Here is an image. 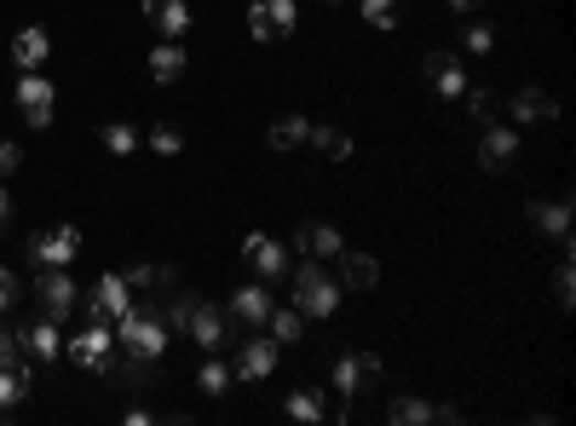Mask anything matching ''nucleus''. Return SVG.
I'll return each mask as SVG.
<instances>
[{
    "label": "nucleus",
    "mask_w": 576,
    "mask_h": 426,
    "mask_svg": "<svg viewBox=\"0 0 576 426\" xmlns=\"http://www.w3.org/2000/svg\"><path fill=\"white\" fill-rule=\"evenodd\" d=\"M283 409H289V420H312V426H317V420H329V404H323V392H317V386L289 392V404H283Z\"/></svg>",
    "instance_id": "nucleus-28"
},
{
    "label": "nucleus",
    "mask_w": 576,
    "mask_h": 426,
    "mask_svg": "<svg viewBox=\"0 0 576 426\" xmlns=\"http://www.w3.org/2000/svg\"><path fill=\"white\" fill-rule=\"evenodd\" d=\"M242 260L260 271L265 283H283L289 277V248L283 242H271L265 231H254V237H242Z\"/></svg>",
    "instance_id": "nucleus-11"
},
{
    "label": "nucleus",
    "mask_w": 576,
    "mask_h": 426,
    "mask_svg": "<svg viewBox=\"0 0 576 426\" xmlns=\"http://www.w3.org/2000/svg\"><path fill=\"white\" fill-rule=\"evenodd\" d=\"M0 363H7V369H12V363H30V358H23V346H18V335L7 329V323H0Z\"/></svg>",
    "instance_id": "nucleus-39"
},
{
    "label": "nucleus",
    "mask_w": 576,
    "mask_h": 426,
    "mask_svg": "<svg viewBox=\"0 0 576 426\" xmlns=\"http://www.w3.org/2000/svg\"><path fill=\"white\" fill-rule=\"evenodd\" d=\"M392 426H433V420H456V404H427V397H392V409H387Z\"/></svg>",
    "instance_id": "nucleus-15"
},
{
    "label": "nucleus",
    "mask_w": 576,
    "mask_h": 426,
    "mask_svg": "<svg viewBox=\"0 0 576 426\" xmlns=\"http://www.w3.org/2000/svg\"><path fill=\"white\" fill-rule=\"evenodd\" d=\"M271 306H278V299H271V283H248V288H237V294H231V317H237V323H248V329H265Z\"/></svg>",
    "instance_id": "nucleus-16"
},
{
    "label": "nucleus",
    "mask_w": 576,
    "mask_h": 426,
    "mask_svg": "<svg viewBox=\"0 0 576 426\" xmlns=\"http://www.w3.org/2000/svg\"><path fill=\"white\" fill-rule=\"evenodd\" d=\"M513 156H519V133L513 128H485V139H479V167L485 173H502V167H513Z\"/></svg>",
    "instance_id": "nucleus-18"
},
{
    "label": "nucleus",
    "mask_w": 576,
    "mask_h": 426,
    "mask_svg": "<svg viewBox=\"0 0 576 426\" xmlns=\"http://www.w3.org/2000/svg\"><path fill=\"white\" fill-rule=\"evenodd\" d=\"M128 288H133V294H144V288L173 294V288H180V271H173V265H133V271H128Z\"/></svg>",
    "instance_id": "nucleus-26"
},
{
    "label": "nucleus",
    "mask_w": 576,
    "mask_h": 426,
    "mask_svg": "<svg viewBox=\"0 0 576 426\" xmlns=\"http://www.w3.org/2000/svg\"><path fill=\"white\" fill-rule=\"evenodd\" d=\"M53 105H58L53 81H46L41 69H23L18 75V110H23V121H30V128H53Z\"/></svg>",
    "instance_id": "nucleus-5"
},
{
    "label": "nucleus",
    "mask_w": 576,
    "mask_h": 426,
    "mask_svg": "<svg viewBox=\"0 0 576 426\" xmlns=\"http://www.w3.org/2000/svg\"><path fill=\"white\" fill-rule=\"evenodd\" d=\"M144 18L162 30V41H180L191 30V7H185V0H144Z\"/></svg>",
    "instance_id": "nucleus-22"
},
{
    "label": "nucleus",
    "mask_w": 576,
    "mask_h": 426,
    "mask_svg": "<svg viewBox=\"0 0 576 426\" xmlns=\"http://www.w3.org/2000/svg\"><path fill=\"white\" fill-rule=\"evenodd\" d=\"M340 288H352V294H369L374 283H381V265H374L369 254H358V248H340Z\"/></svg>",
    "instance_id": "nucleus-20"
},
{
    "label": "nucleus",
    "mask_w": 576,
    "mask_h": 426,
    "mask_svg": "<svg viewBox=\"0 0 576 426\" xmlns=\"http://www.w3.org/2000/svg\"><path fill=\"white\" fill-rule=\"evenodd\" d=\"M46 53H53V35H46L41 23H30V30L12 35V64H18V69H41Z\"/></svg>",
    "instance_id": "nucleus-23"
},
{
    "label": "nucleus",
    "mask_w": 576,
    "mask_h": 426,
    "mask_svg": "<svg viewBox=\"0 0 576 426\" xmlns=\"http://www.w3.org/2000/svg\"><path fill=\"white\" fill-rule=\"evenodd\" d=\"M7 225H12V196L0 190V231H7Z\"/></svg>",
    "instance_id": "nucleus-42"
},
{
    "label": "nucleus",
    "mask_w": 576,
    "mask_h": 426,
    "mask_svg": "<svg viewBox=\"0 0 576 426\" xmlns=\"http://www.w3.org/2000/svg\"><path fill=\"white\" fill-rule=\"evenodd\" d=\"M98 139H105V150H110V156H133V150H139V133L128 128V121H110V128L98 133Z\"/></svg>",
    "instance_id": "nucleus-33"
},
{
    "label": "nucleus",
    "mask_w": 576,
    "mask_h": 426,
    "mask_svg": "<svg viewBox=\"0 0 576 426\" xmlns=\"http://www.w3.org/2000/svg\"><path fill=\"white\" fill-rule=\"evenodd\" d=\"M508 116L531 128V121H554V116H559V105H554V92H542V87H519V92L508 98Z\"/></svg>",
    "instance_id": "nucleus-19"
},
{
    "label": "nucleus",
    "mask_w": 576,
    "mask_h": 426,
    "mask_svg": "<svg viewBox=\"0 0 576 426\" xmlns=\"http://www.w3.org/2000/svg\"><path fill=\"white\" fill-rule=\"evenodd\" d=\"M294 248H300V254H306V260H335L340 248H346V237L335 231V225L312 219V225H300V231H294Z\"/></svg>",
    "instance_id": "nucleus-17"
},
{
    "label": "nucleus",
    "mask_w": 576,
    "mask_h": 426,
    "mask_svg": "<svg viewBox=\"0 0 576 426\" xmlns=\"http://www.w3.org/2000/svg\"><path fill=\"white\" fill-rule=\"evenodd\" d=\"M554 299H559V306H570V299H576V277H570V242H565V260H559V271H554Z\"/></svg>",
    "instance_id": "nucleus-36"
},
{
    "label": "nucleus",
    "mask_w": 576,
    "mask_h": 426,
    "mask_svg": "<svg viewBox=\"0 0 576 426\" xmlns=\"http://www.w3.org/2000/svg\"><path fill=\"white\" fill-rule=\"evenodd\" d=\"M323 7H340V0H323Z\"/></svg>",
    "instance_id": "nucleus-43"
},
{
    "label": "nucleus",
    "mask_w": 576,
    "mask_h": 426,
    "mask_svg": "<svg viewBox=\"0 0 576 426\" xmlns=\"http://www.w3.org/2000/svg\"><path fill=\"white\" fill-rule=\"evenodd\" d=\"M479 7H485V0H449V12H461V18H472Z\"/></svg>",
    "instance_id": "nucleus-41"
},
{
    "label": "nucleus",
    "mask_w": 576,
    "mask_h": 426,
    "mask_svg": "<svg viewBox=\"0 0 576 426\" xmlns=\"http://www.w3.org/2000/svg\"><path fill=\"white\" fill-rule=\"evenodd\" d=\"M358 12L374 30H398V23H404V0H358Z\"/></svg>",
    "instance_id": "nucleus-31"
},
{
    "label": "nucleus",
    "mask_w": 576,
    "mask_h": 426,
    "mask_svg": "<svg viewBox=\"0 0 576 426\" xmlns=\"http://www.w3.org/2000/svg\"><path fill=\"white\" fill-rule=\"evenodd\" d=\"M536 237H554V242H570V203H531L524 208Z\"/></svg>",
    "instance_id": "nucleus-21"
},
{
    "label": "nucleus",
    "mask_w": 576,
    "mask_h": 426,
    "mask_svg": "<svg viewBox=\"0 0 576 426\" xmlns=\"http://www.w3.org/2000/svg\"><path fill=\"white\" fill-rule=\"evenodd\" d=\"M75 254H81V225H53V231L30 237V260L35 265H69Z\"/></svg>",
    "instance_id": "nucleus-7"
},
{
    "label": "nucleus",
    "mask_w": 576,
    "mask_h": 426,
    "mask_svg": "<svg viewBox=\"0 0 576 426\" xmlns=\"http://www.w3.org/2000/svg\"><path fill=\"white\" fill-rule=\"evenodd\" d=\"M237 381H271L278 374V340H265V329H254V340H237Z\"/></svg>",
    "instance_id": "nucleus-6"
},
{
    "label": "nucleus",
    "mask_w": 576,
    "mask_h": 426,
    "mask_svg": "<svg viewBox=\"0 0 576 426\" xmlns=\"http://www.w3.org/2000/svg\"><path fill=\"white\" fill-rule=\"evenodd\" d=\"M369 381H381V358H358V352H346V358H335V392L340 397H358V392H369Z\"/></svg>",
    "instance_id": "nucleus-13"
},
{
    "label": "nucleus",
    "mask_w": 576,
    "mask_h": 426,
    "mask_svg": "<svg viewBox=\"0 0 576 426\" xmlns=\"http://www.w3.org/2000/svg\"><path fill=\"white\" fill-rule=\"evenodd\" d=\"M248 35L254 41H289L294 35V0H254V7H248Z\"/></svg>",
    "instance_id": "nucleus-8"
},
{
    "label": "nucleus",
    "mask_w": 576,
    "mask_h": 426,
    "mask_svg": "<svg viewBox=\"0 0 576 426\" xmlns=\"http://www.w3.org/2000/svg\"><path fill=\"white\" fill-rule=\"evenodd\" d=\"M69 358L87 374H116V329L105 317H87V329L69 340Z\"/></svg>",
    "instance_id": "nucleus-3"
},
{
    "label": "nucleus",
    "mask_w": 576,
    "mask_h": 426,
    "mask_svg": "<svg viewBox=\"0 0 576 426\" xmlns=\"http://www.w3.org/2000/svg\"><path fill=\"white\" fill-rule=\"evenodd\" d=\"M461 98H467V121H472V128H479V133H485V128H496L502 105H496V92H490V87H472V81H467V92H461Z\"/></svg>",
    "instance_id": "nucleus-27"
},
{
    "label": "nucleus",
    "mask_w": 576,
    "mask_h": 426,
    "mask_svg": "<svg viewBox=\"0 0 576 426\" xmlns=\"http://www.w3.org/2000/svg\"><path fill=\"white\" fill-rule=\"evenodd\" d=\"M162 299L167 294H156L150 306H128L110 329H116V352L128 358V363H156L162 352H167V340H173V329H167V312H162Z\"/></svg>",
    "instance_id": "nucleus-1"
},
{
    "label": "nucleus",
    "mask_w": 576,
    "mask_h": 426,
    "mask_svg": "<svg viewBox=\"0 0 576 426\" xmlns=\"http://www.w3.org/2000/svg\"><path fill=\"white\" fill-rule=\"evenodd\" d=\"M18 167H23V144L18 139H0V179H12Z\"/></svg>",
    "instance_id": "nucleus-38"
},
{
    "label": "nucleus",
    "mask_w": 576,
    "mask_h": 426,
    "mask_svg": "<svg viewBox=\"0 0 576 426\" xmlns=\"http://www.w3.org/2000/svg\"><path fill=\"white\" fill-rule=\"evenodd\" d=\"M185 46L180 41H162L156 46V53H150V81H156V87H173V81H180V75H185Z\"/></svg>",
    "instance_id": "nucleus-25"
},
{
    "label": "nucleus",
    "mask_w": 576,
    "mask_h": 426,
    "mask_svg": "<svg viewBox=\"0 0 576 426\" xmlns=\"http://www.w3.org/2000/svg\"><path fill=\"white\" fill-rule=\"evenodd\" d=\"M128 306H133V288H128L121 271H105V277L93 283V294H87V317H105V323H116Z\"/></svg>",
    "instance_id": "nucleus-10"
},
{
    "label": "nucleus",
    "mask_w": 576,
    "mask_h": 426,
    "mask_svg": "<svg viewBox=\"0 0 576 426\" xmlns=\"http://www.w3.org/2000/svg\"><path fill=\"white\" fill-rule=\"evenodd\" d=\"M144 144L156 150V156H180V150H185V139L173 133V128H150V139H144Z\"/></svg>",
    "instance_id": "nucleus-37"
},
{
    "label": "nucleus",
    "mask_w": 576,
    "mask_h": 426,
    "mask_svg": "<svg viewBox=\"0 0 576 426\" xmlns=\"http://www.w3.org/2000/svg\"><path fill=\"white\" fill-rule=\"evenodd\" d=\"M265 335L278 340V346H300V340H306V317H300V312H278V306H271V317H265Z\"/></svg>",
    "instance_id": "nucleus-30"
},
{
    "label": "nucleus",
    "mask_w": 576,
    "mask_h": 426,
    "mask_svg": "<svg viewBox=\"0 0 576 426\" xmlns=\"http://www.w3.org/2000/svg\"><path fill=\"white\" fill-rule=\"evenodd\" d=\"M196 386H203L208 397H219L225 386H231V369H225L219 358H208V363H203V374H196Z\"/></svg>",
    "instance_id": "nucleus-35"
},
{
    "label": "nucleus",
    "mask_w": 576,
    "mask_h": 426,
    "mask_svg": "<svg viewBox=\"0 0 576 426\" xmlns=\"http://www.w3.org/2000/svg\"><path fill=\"white\" fill-rule=\"evenodd\" d=\"M35 306L53 323H64L75 306H81V288H75V277L64 265H35Z\"/></svg>",
    "instance_id": "nucleus-4"
},
{
    "label": "nucleus",
    "mask_w": 576,
    "mask_h": 426,
    "mask_svg": "<svg viewBox=\"0 0 576 426\" xmlns=\"http://www.w3.org/2000/svg\"><path fill=\"white\" fill-rule=\"evenodd\" d=\"M461 46H467V58H490L496 53V30H490V23H467Z\"/></svg>",
    "instance_id": "nucleus-34"
},
{
    "label": "nucleus",
    "mask_w": 576,
    "mask_h": 426,
    "mask_svg": "<svg viewBox=\"0 0 576 426\" xmlns=\"http://www.w3.org/2000/svg\"><path fill=\"white\" fill-rule=\"evenodd\" d=\"M12 299H18V277L0 265V312H12Z\"/></svg>",
    "instance_id": "nucleus-40"
},
{
    "label": "nucleus",
    "mask_w": 576,
    "mask_h": 426,
    "mask_svg": "<svg viewBox=\"0 0 576 426\" xmlns=\"http://www.w3.org/2000/svg\"><path fill=\"white\" fill-rule=\"evenodd\" d=\"M335 306H340V283L317 260H306L294 271V312L300 317H335Z\"/></svg>",
    "instance_id": "nucleus-2"
},
{
    "label": "nucleus",
    "mask_w": 576,
    "mask_h": 426,
    "mask_svg": "<svg viewBox=\"0 0 576 426\" xmlns=\"http://www.w3.org/2000/svg\"><path fill=\"white\" fill-rule=\"evenodd\" d=\"M306 144H317L323 150V162H346L352 156V139H346L340 128H312V139Z\"/></svg>",
    "instance_id": "nucleus-32"
},
{
    "label": "nucleus",
    "mask_w": 576,
    "mask_h": 426,
    "mask_svg": "<svg viewBox=\"0 0 576 426\" xmlns=\"http://www.w3.org/2000/svg\"><path fill=\"white\" fill-rule=\"evenodd\" d=\"M185 335L203 346V352H219V346H231V323H225L219 306H208V299H196L191 317H185Z\"/></svg>",
    "instance_id": "nucleus-9"
},
{
    "label": "nucleus",
    "mask_w": 576,
    "mask_h": 426,
    "mask_svg": "<svg viewBox=\"0 0 576 426\" xmlns=\"http://www.w3.org/2000/svg\"><path fill=\"white\" fill-rule=\"evenodd\" d=\"M18 346H23V358H30V363H53L64 352V335H58L53 317H35L30 329H18Z\"/></svg>",
    "instance_id": "nucleus-14"
},
{
    "label": "nucleus",
    "mask_w": 576,
    "mask_h": 426,
    "mask_svg": "<svg viewBox=\"0 0 576 426\" xmlns=\"http://www.w3.org/2000/svg\"><path fill=\"white\" fill-rule=\"evenodd\" d=\"M271 150H300V144H306L312 139V121L306 116H283V121H271Z\"/></svg>",
    "instance_id": "nucleus-29"
},
{
    "label": "nucleus",
    "mask_w": 576,
    "mask_h": 426,
    "mask_svg": "<svg viewBox=\"0 0 576 426\" xmlns=\"http://www.w3.org/2000/svg\"><path fill=\"white\" fill-rule=\"evenodd\" d=\"M30 386H35V374H30V363H0V415H12V409H23V397H30Z\"/></svg>",
    "instance_id": "nucleus-24"
},
{
    "label": "nucleus",
    "mask_w": 576,
    "mask_h": 426,
    "mask_svg": "<svg viewBox=\"0 0 576 426\" xmlns=\"http://www.w3.org/2000/svg\"><path fill=\"white\" fill-rule=\"evenodd\" d=\"M421 75H427V87H433L438 98H449V105H456V98L467 92V64H461L456 53H427Z\"/></svg>",
    "instance_id": "nucleus-12"
}]
</instances>
